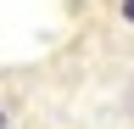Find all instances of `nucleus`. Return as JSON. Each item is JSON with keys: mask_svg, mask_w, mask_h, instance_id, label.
Returning <instances> with one entry per match:
<instances>
[{"mask_svg": "<svg viewBox=\"0 0 134 129\" xmlns=\"http://www.w3.org/2000/svg\"><path fill=\"white\" fill-rule=\"evenodd\" d=\"M123 17H129V23H134V0H123Z\"/></svg>", "mask_w": 134, "mask_h": 129, "instance_id": "1", "label": "nucleus"}, {"mask_svg": "<svg viewBox=\"0 0 134 129\" xmlns=\"http://www.w3.org/2000/svg\"><path fill=\"white\" fill-rule=\"evenodd\" d=\"M0 129H6V112H0Z\"/></svg>", "mask_w": 134, "mask_h": 129, "instance_id": "2", "label": "nucleus"}]
</instances>
